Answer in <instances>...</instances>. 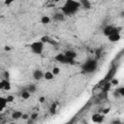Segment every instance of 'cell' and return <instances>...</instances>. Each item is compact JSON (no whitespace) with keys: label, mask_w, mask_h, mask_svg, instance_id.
Returning <instances> with one entry per match:
<instances>
[{"label":"cell","mask_w":124,"mask_h":124,"mask_svg":"<svg viewBox=\"0 0 124 124\" xmlns=\"http://www.w3.org/2000/svg\"><path fill=\"white\" fill-rule=\"evenodd\" d=\"M80 7V3L75 0H66L64 5L62 6L61 10L65 16H72L78 12Z\"/></svg>","instance_id":"1"},{"label":"cell","mask_w":124,"mask_h":124,"mask_svg":"<svg viewBox=\"0 0 124 124\" xmlns=\"http://www.w3.org/2000/svg\"><path fill=\"white\" fill-rule=\"evenodd\" d=\"M44 42L41 41H37V42H33L30 45V48L32 50V52L36 53V54H41L44 50Z\"/></svg>","instance_id":"2"},{"label":"cell","mask_w":124,"mask_h":124,"mask_svg":"<svg viewBox=\"0 0 124 124\" xmlns=\"http://www.w3.org/2000/svg\"><path fill=\"white\" fill-rule=\"evenodd\" d=\"M96 68H97V62L95 60H88L83 65V70L85 73H91L95 71Z\"/></svg>","instance_id":"3"},{"label":"cell","mask_w":124,"mask_h":124,"mask_svg":"<svg viewBox=\"0 0 124 124\" xmlns=\"http://www.w3.org/2000/svg\"><path fill=\"white\" fill-rule=\"evenodd\" d=\"M121 30L120 27H116V26H113V25H108L104 28L103 32H104V35L105 36H109L111 34H114V33H119V31Z\"/></svg>","instance_id":"4"},{"label":"cell","mask_w":124,"mask_h":124,"mask_svg":"<svg viewBox=\"0 0 124 124\" xmlns=\"http://www.w3.org/2000/svg\"><path fill=\"white\" fill-rule=\"evenodd\" d=\"M55 60H56V61H58V62H60V63H64V64L72 63V62H73V60H72L71 58L67 57L65 53H64V54H62V53L57 54V55L55 56Z\"/></svg>","instance_id":"5"},{"label":"cell","mask_w":124,"mask_h":124,"mask_svg":"<svg viewBox=\"0 0 124 124\" xmlns=\"http://www.w3.org/2000/svg\"><path fill=\"white\" fill-rule=\"evenodd\" d=\"M44 75H45V73L40 69H36L32 73V77L35 80H41L44 78Z\"/></svg>","instance_id":"6"},{"label":"cell","mask_w":124,"mask_h":124,"mask_svg":"<svg viewBox=\"0 0 124 124\" xmlns=\"http://www.w3.org/2000/svg\"><path fill=\"white\" fill-rule=\"evenodd\" d=\"M0 89L6 90V91L10 90L11 89V83H10V81L8 79H6V78L5 79H2L0 81Z\"/></svg>","instance_id":"7"},{"label":"cell","mask_w":124,"mask_h":124,"mask_svg":"<svg viewBox=\"0 0 124 124\" xmlns=\"http://www.w3.org/2000/svg\"><path fill=\"white\" fill-rule=\"evenodd\" d=\"M108 39L109 42L111 43H115V42H118L120 39H121V36L119 33H114V34H111L109 36H108Z\"/></svg>","instance_id":"8"},{"label":"cell","mask_w":124,"mask_h":124,"mask_svg":"<svg viewBox=\"0 0 124 124\" xmlns=\"http://www.w3.org/2000/svg\"><path fill=\"white\" fill-rule=\"evenodd\" d=\"M104 120V116L101 115L100 113H95L92 115V121L93 122H97V123H100Z\"/></svg>","instance_id":"9"},{"label":"cell","mask_w":124,"mask_h":124,"mask_svg":"<svg viewBox=\"0 0 124 124\" xmlns=\"http://www.w3.org/2000/svg\"><path fill=\"white\" fill-rule=\"evenodd\" d=\"M8 104V101H7V98H4V97H0V110H3L6 106Z\"/></svg>","instance_id":"10"},{"label":"cell","mask_w":124,"mask_h":124,"mask_svg":"<svg viewBox=\"0 0 124 124\" xmlns=\"http://www.w3.org/2000/svg\"><path fill=\"white\" fill-rule=\"evenodd\" d=\"M53 78H54V75L50 71H46L44 75V78L46 79V80H51V79H53Z\"/></svg>","instance_id":"11"},{"label":"cell","mask_w":124,"mask_h":124,"mask_svg":"<svg viewBox=\"0 0 124 124\" xmlns=\"http://www.w3.org/2000/svg\"><path fill=\"white\" fill-rule=\"evenodd\" d=\"M65 54H66L67 57L71 58L72 60H74V59L77 57V53H76L75 51H73V50H67V51L65 52Z\"/></svg>","instance_id":"12"},{"label":"cell","mask_w":124,"mask_h":124,"mask_svg":"<svg viewBox=\"0 0 124 124\" xmlns=\"http://www.w3.org/2000/svg\"><path fill=\"white\" fill-rule=\"evenodd\" d=\"M22 112L21 111H18V110H16V111H14L13 113H12V118L13 119H19V118H21L22 117Z\"/></svg>","instance_id":"13"},{"label":"cell","mask_w":124,"mask_h":124,"mask_svg":"<svg viewBox=\"0 0 124 124\" xmlns=\"http://www.w3.org/2000/svg\"><path fill=\"white\" fill-rule=\"evenodd\" d=\"M49 22H50V18L47 16H43L41 17V23H43V24H48Z\"/></svg>","instance_id":"14"},{"label":"cell","mask_w":124,"mask_h":124,"mask_svg":"<svg viewBox=\"0 0 124 124\" xmlns=\"http://www.w3.org/2000/svg\"><path fill=\"white\" fill-rule=\"evenodd\" d=\"M30 95H31V93H30L28 90H27V91H22V92H21V97H22V99L27 100V99L30 98Z\"/></svg>","instance_id":"15"},{"label":"cell","mask_w":124,"mask_h":124,"mask_svg":"<svg viewBox=\"0 0 124 124\" xmlns=\"http://www.w3.org/2000/svg\"><path fill=\"white\" fill-rule=\"evenodd\" d=\"M53 18H54V19H58V20H63V18H64V14H63V13H57V14L54 15Z\"/></svg>","instance_id":"16"},{"label":"cell","mask_w":124,"mask_h":124,"mask_svg":"<svg viewBox=\"0 0 124 124\" xmlns=\"http://www.w3.org/2000/svg\"><path fill=\"white\" fill-rule=\"evenodd\" d=\"M79 3H80V5L84 6V7L87 8V9L90 8V3H89L88 0H79Z\"/></svg>","instance_id":"17"},{"label":"cell","mask_w":124,"mask_h":124,"mask_svg":"<svg viewBox=\"0 0 124 124\" xmlns=\"http://www.w3.org/2000/svg\"><path fill=\"white\" fill-rule=\"evenodd\" d=\"M49 111H50V114H55V112H56V104H52L51 105V107H50V108H49Z\"/></svg>","instance_id":"18"},{"label":"cell","mask_w":124,"mask_h":124,"mask_svg":"<svg viewBox=\"0 0 124 124\" xmlns=\"http://www.w3.org/2000/svg\"><path fill=\"white\" fill-rule=\"evenodd\" d=\"M36 90H37V87H36L35 84H31V85H29V87H28V91H29L30 93H34Z\"/></svg>","instance_id":"19"},{"label":"cell","mask_w":124,"mask_h":124,"mask_svg":"<svg viewBox=\"0 0 124 124\" xmlns=\"http://www.w3.org/2000/svg\"><path fill=\"white\" fill-rule=\"evenodd\" d=\"M52 73H53V75L54 76H56V75H59V73H60V69L58 68V67H54L53 69H52V71H51Z\"/></svg>","instance_id":"20"},{"label":"cell","mask_w":124,"mask_h":124,"mask_svg":"<svg viewBox=\"0 0 124 124\" xmlns=\"http://www.w3.org/2000/svg\"><path fill=\"white\" fill-rule=\"evenodd\" d=\"M116 90H117V92L119 93V95H120L121 97H124V87H119V88H117Z\"/></svg>","instance_id":"21"},{"label":"cell","mask_w":124,"mask_h":124,"mask_svg":"<svg viewBox=\"0 0 124 124\" xmlns=\"http://www.w3.org/2000/svg\"><path fill=\"white\" fill-rule=\"evenodd\" d=\"M6 98H7L8 103H12V102H14V100H15V97H14L13 95H8V97H6Z\"/></svg>","instance_id":"22"},{"label":"cell","mask_w":124,"mask_h":124,"mask_svg":"<svg viewBox=\"0 0 124 124\" xmlns=\"http://www.w3.org/2000/svg\"><path fill=\"white\" fill-rule=\"evenodd\" d=\"M110 84H111V85H117V84H118V80H117L116 78H112Z\"/></svg>","instance_id":"23"},{"label":"cell","mask_w":124,"mask_h":124,"mask_svg":"<svg viewBox=\"0 0 124 124\" xmlns=\"http://www.w3.org/2000/svg\"><path fill=\"white\" fill-rule=\"evenodd\" d=\"M112 94H113V97H114V98H120V97H121V96L119 95V93L117 92V90H115Z\"/></svg>","instance_id":"24"},{"label":"cell","mask_w":124,"mask_h":124,"mask_svg":"<svg viewBox=\"0 0 124 124\" xmlns=\"http://www.w3.org/2000/svg\"><path fill=\"white\" fill-rule=\"evenodd\" d=\"M45 101H46V98H45L44 96H41V97L39 98V102H40V103H42V104H43Z\"/></svg>","instance_id":"25"},{"label":"cell","mask_w":124,"mask_h":124,"mask_svg":"<svg viewBox=\"0 0 124 124\" xmlns=\"http://www.w3.org/2000/svg\"><path fill=\"white\" fill-rule=\"evenodd\" d=\"M21 118H23V119H28V118H29V115H28V114H26V113H23Z\"/></svg>","instance_id":"26"},{"label":"cell","mask_w":124,"mask_h":124,"mask_svg":"<svg viewBox=\"0 0 124 124\" xmlns=\"http://www.w3.org/2000/svg\"><path fill=\"white\" fill-rule=\"evenodd\" d=\"M14 1H16V0H6V1H5V4H6V5H9V4L13 3Z\"/></svg>","instance_id":"27"},{"label":"cell","mask_w":124,"mask_h":124,"mask_svg":"<svg viewBox=\"0 0 124 124\" xmlns=\"http://www.w3.org/2000/svg\"><path fill=\"white\" fill-rule=\"evenodd\" d=\"M37 116H38V114H37V113H34V114H32V115H31V118H32V119H36V118H37Z\"/></svg>","instance_id":"28"},{"label":"cell","mask_w":124,"mask_h":124,"mask_svg":"<svg viewBox=\"0 0 124 124\" xmlns=\"http://www.w3.org/2000/svg\"><path fill=\"white\" fill-rule=\"evenodd\" d=\"M9 76H10V75H9V73H8V72H5V78H6V79H8V78H9Z\"/></svg>","instance_id":"29"},{"label":"cell","mask_w":124,"mask_h":124,"mask_svg":"<svg viewBox=\"0 0 124 124\" xmlns=\"http://www.w3.org/2000/svg\"><path fill=\"white\" fill-rule=\"evenodd\" d=\"M121 16H124V12H123V13L121 14Z\"/></svg>","instance_id":"30"},{"label":"cell","mask_w":124,"mask_h":124,"mask_svg":"<svg viewBox=\"0 0 124 124\" xmlns=\"http://www.w3.org/2000/svg\"><path fill=\"white\" fill-rule=\"evenodd\" d=\"M53 1H54V2H58L59 0H53Z\"/></svg>","instance_id":"31"}]
</instances>
